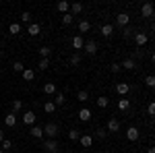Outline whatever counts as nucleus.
Wrapping results in <instances>:
<instances>
[{
	"mask_svg": "<svg viewBox=\"0 0 155 153\" xmlns=\"http://www.w3.org/2000/svg\"><path fill=\"white\" fill-rule=\"evenodd\" d=\"M79 141H81L83 147H91V145H93V137H89V135H81Z\"/></svg>",
	"mask_w": 155,
	"mask_h": 153,
	"instance_id": "15",
	"label": "nucleus"
},
{
	"mask_svg": "<svg viewBox=\"0 0 155 153\" xmlns=\"http://www.w3.org/2000/svg\"><path fill=\"white\" fill-rule=\"evenodd\" d=\"M44 110H46L48 114H54V112H56V104L50 99V101H46V104H44Z\"/></svg>",
	"mask_w": 155,
	"mask_h": 153,
	"instance_id": "22",
	"label": "nucleus"
},
{
	"mask_svg": "<svg viewBox=\"0 0 155 153\" xmlns=\"http://www.w3.org/2000/svg\"><path fill=\"white\" fill-rule=\"evenodd\" d=\"M39 54H41V58H50L52 56V50L48 46H44V48H39Z\"/></svg>",
	"mask_w": 155,
	"mask_h": 153,
	"instance_id": "28",
	"label": "nucleus"
},
{
	"mask_svg": "<svg viewBox=\"0 0 155 153\" xmlns=\"http://www.w3.org/2000/svg\"><path fill=\"white\" fill-rule=\"evenodd\" d=\"M134 42H137V46H145L149 42V35L147 33H141V31H134Z\"/></svg>",
	"mask_w": 155,
	"mask_h": 153,
	"instance_id": "5",
	"label": "nucleus"
},
{
	"mask_svg": "<svg viewBox=\"0 0 155 153\" xmlns=\"http://www.w3.org/2000/svg\"><path fill=\"white\" fill-rule=\"evenodd\" d=\"M68 8H71V4H68L66 0H60V2H58V11L62 12V15H66V12H68Z\"/></svg>",
	"mask_w": 155,
	"mask_h": 153,
	"instance_id": "21",
	"label": "nucleus"
},
{
	"mask_svg": "<svg viewBox=\"0 0 155 153\" xmlns=\"http://www.w3.org/2000/svg\"><path fill=\"white\" fill-rule=\"evenodd\" d=\"M120 130V122L116 118H110L107 120V132H118Z\"/></svg>",
	"mask_w": 155,
	"mask_h": 153,
	"instance_id": "7",
	"label": "nucleus"
},
{
	"mask_svg": "<svg viewBox=\"0 0 155 153\" xmlns=\"http://www.w3.org/2000/svg\"><path fill=\"white\" fill-rule=\"evenodd\" d=\"M39 31H41V27H39V23H29V27H27V33L29 35H39Z\"/></svg>",
	"mask_w": 155,
	"mask_h": 153,
	"instance_id": "13",
	"label": "nucleus"
},
{
	"mask_svg": "<svg viewBox=\"0 0 155 153\" xmlns=\"http://www.w3.org/2000/svg\"><path fill=\"white\" fill-rule=\"evenodd\" d=\"M71 11L74 12V15H81V12H83V4H81V2H74V4H71Z\"/></svg>",
	"mask_w": 155,
	"mask_h": 153,
	"instance_id": "26",
	"label": "nucleus"
},
{
	"mask_svg": "<svg viewBox=\"0 0 155 153\" xmlns=\"http://www.w3.org/2000/svg\"><path fill=\"white\" fill-rule=\"evenodd\" d=\"M4 124H6V126H15V124H17V114H15V112H8V114H6V116H4Z\"/></svg>",
	"mask_w": 155,
	"mask_h": 153,
	"instance_id": "10",
	"label": "nucleus"
},
{
	"mask_svg": "<svg viewBox=\"0 0 155 153\" xmlns=\"http://www.w3.org/2000/svg\"><path fill=\"white\" fill-rule=\"evenodd\" d=\"M79 62H81V56H79V54H72V56H71V64H72V66H77Z\"/></svg>",
	"mask_w": 155,
	"mask_h": 153,
	"instance_id": "38",
	"label": "nucleus"
},
{
	"mask_svg": "<svg viewBox=\"0 0 155 153\" xmlns=\"http://www.w3.org/2000/svg\"><path fill=\"white\" fill-rule=\"evenodd\" d=\"M89 29H91V23L85 21V19H81V21H79V31H81V33H87Z\"/></svg>",
	"mask_w": 155,
	"mask_h": 153,
	"instance_id": "17",
	"label": "nucleus"
},
{
	"mask_svg": "<svg viewBox=\"0 0 155 153\" xmlns=\"http://www.w3.org/2000/svg\"><path fill=\"white\" fill-rule=\"evenodd\" d=\"M44 91H46L48 95H56V93H58V91H56V85H54V83H46V85H44Z\"/></svg>",
	"mask_w": 155,
	"mask_h": 153,
	"instance_id": "19",
	"label": "nucleus"
},
{
	"mask_svg": "<svg viewBox=\"0 0 155 153\" xmlns=\"http://www.w3.org/2000/svg\"><path fill=\"white\" fill-rule=\"evenodd\" d=\"M21 110H23V101H21V99H15V101H12V112L19 114Z\"/></svg>",
	"mask_w": 155,
	"mask_h": 153,
	"instance_id": "25",
	"label": "nucleus"
},
{
	"mask_svg": "<svg viewBox=\"0 0 155 153\" xmlns=\"http://www.w3.org/2000/svg\"><path fill=\"white\" fill-rule=\"evenodd\" d=\"M77 99H79V101H87V99H89V93H87V91H79V93H77Z\"/></svg>",
	"mask_w": 155,
	"mask_h": 153,
	"instance_id": "33",
	"label": "nucleus"
},
{
	"mask_svg": "<svg viewBox=\"0 0 155 153\" xmlns=\"http://www.w3.org/2000/svg\"><path fill=\"white\" fill-rule=\"evenodd\" d=\"M147 151H149V153H155V147H149V149H147Z\"/></svg>",
	"mask_w": 155,
	"mask_h": 153,
	"instance_id": "44",
	"label": "nucleus"
},
{
	"mask_svg": "<svg viewBox=\"0 0 155 153\" xmlns=\"http://www.w3.org/2000/svg\"><path fill=\"white\" fill-rule=\"evenodd\" d=\"M145 83H147V87H151V89H155V75H147V79H145Z\"/></svg>",
	"mask_w": 155,
	"mask_h": 153,
	"instance_id": "30",
	"label": "nucleus"
},
{
	"mask_svg": "<svg viewBox=\"0 0 155 153\" xmlns=\"http://www.w3.org/2000/svg\"><path fill=\"white\" fill-rule=\"evenodd\" d=\"M12 71H15V72H21V75H23V71H25L23 62H19V60H17V62H15V64H12Z\"/></svg>",
	"mask_w": 155,
	"mask_h": 153,
	"instance_id": "31",
	"label": "nucleus"
},
{
	"mask_svg": "<svg viewBox=\"0 0 155 153\" xmlns=\"http://www.w3.org/2000/svg\"><path fill=\"white\" fill-rule=\"evenodd\" d=\"M0 153H6V151H2V149H0Z\"/></svg>",
	"mask_w": 155,
	"mask_h": 153,
	"instance_id": "48",
	"label": "nucleus"
},
{
	"mask_svg": "<svg viewBox=\"0 0 155 153\" xmlns=\"http://www.w3.org/2000/svg\"><path fill=\"white\" fill-rule=\"evenodd\" d=\"M151 29H153V33H155V23H153V27H151Z\"/></svg>",
	"mask_w": 155,
	"mask_h": 153,
	"instance_id": "47",
	"label": "nucleus"
},
{
	"mask_svg": "<svg viewBox=\"0 0 155 153\" xmlns=\"http://www.w3.org/2000/svg\"><path fill=\"white\" fill-rule=\"evenodd\" d=\"M4 141V135H2V130H0V143Z\"/></svg>",
	"mask_w": 155,
	"mask_h": 153,
	"instance_id": "45",
	"label": "nucleus"
},
{
	"mask_svg": "<svg viewBox=\"0 0 155 153\" xmlns=\"http://www.w3.org/2000/svg\"><path fill=\"white\" fill-rule=\"evenodd\" d=\"M126 139H128V141H139V128H134V126H130V128L126 130Z\"/></svg>",
	"mask_w": 155,
	"mask_h": 153,
	"instance_id": "9",
	"label": "nucleus"
},
{
	"mask_svg": "<svg viewBox=\"0 0 155 153\" xmlns=\"http://www.w3.org/2000/svg\"><path fill=\"white\" fill-rule=\"evenodd\" d=\"M141 17H145V19H151V17H155V4H151V2H145L143 6H141Z\"/></svg>",
	"mask_w": 155,
	"mask_h": 153,
	"instance_id": "1",
	"label": "nucleus"
},
{
	"mask_svg": "<svg viewBox=\"0 0 155 153\" xmlns=\"http://www.w3.org/2000/svg\"><path fill=\"white\" fill-rule=\"evenodd\" d=\"M79 137H81V135H79V130H77V128H72L71 132H68V139H71V141H79Z\"/></svg>",
	"mask_w": 155,
	"mask_h": 153,
	"instance_id": "34",
	"label": "nucleus"
},
{
	"mask_svg": "<svg viewBox=\"0 0 155 153\" xmlns=\"http://www.w3.org/2000/svg\"><path fill=\"white\" fill-rule=\"evenodd\" d=\"M37 66H39L41 71H48V68H50V58H41V60H39V64H37Z\"/></svg>",
	"mask_w": 155,
	"mask_h": 153,
	"instance_id": "29",
	"label": "nucleus"
},
{
	"mask_svg": "<svg viewBox=\"0 0 155 153\" xmlns=\"http://www.w3.org/2000/svg\"><path fill=\"white\" fill-rule=\"evenodd\" d=\"M44 149L48 153H56L58 151V143H56V139H48V141L44 143Z\"/></svg>",
	"mask_w": 155,
	"mask_h": 153,
	"instance_id": "3",
	"label": "nucleus"
},
{
	"mask_svg": "<svg viewBox=\"0 0 155 153\" xmlns=\"http://www.w3.org/2000/svg\"><path fill=\"white\" fill-rule=\"evenodd\" d=\"M120 66H122V68H126V71H134V68H137V64H134V60H124V62H122V64H120Z\"/></svg>",
	"mask_w": 155,
	"mask_h": 153,
	"instance_id": "20",
	"label": "nucleus"
},
{
	"mask_svg": "<svg viewBox=\"0 0 155 153\" xmlns=\"http://www.w3.org/2000/svg\"><path fill=\"white\" fill-rule=\"evenodd\" d=\"M122 71V66H120V64H116V62H114V64H112V72H120Z\"/></svg>",
	"mask_w": 155,
	"mask_h": 153,
	"instance_id": "43",
	"label": "nucleus"
},
{
	"mask_svg": "<svg viewBox=\"0 0 155 153\" xmlns=\"http://www.w3.org/2000/svg\"><path fill=\"white\" fill-rule=\"evenodd\" d=\"M122 33H124V37H130V35H134V31H132V29H128V27H124V29H122Z\"/></svg>",
	"mask_w": 155,
	"mask_h": 153,
	"instance_id": "41",
	"label": "nucleus"
},
{
	"mask_svg": "<svg viewBox=\"0 0 155 153\" xmlns=\"http://www.w3.org/2000/svg\"><path fill=\"white\" fill-rule=\"evenodd\" d=\"M95 135L99 137V139H104V137L107 135V130H104V128H97V132H95Z\"/></svg>",
	"mask_w": 155,
	"mask_h": 153,
	"instance_id": "42",
	"label": "nucleus"
},
{
	"mask_svg": "<svg viewBox=\"0 0 155 153\" xmlns=\"http://www.w3.org/2000/svg\"><path fill=\"white\" fill-rule=\"evenodd\" d=\"M99 33H101L104 37H110L112 33H114V25H110V23L101 25V29H99Z\"/></svg>",
	"mask_w": 155,
	"mask_h": 153,
	"instance_id": "12",
	"label": "nucleus"
},
{
	"mask_svg": "<svg viewBox=\"0 0 155 153\" xmlns=\"http://www.w3.org/2000/svg\"><path fill=\"white\" fill-rule=\"evenodd\" d=\"M8 31H11L12 35H19V33H21V25H19V23H12L11 27H8Z\"/></svg>",
	"mask_w": 155,
	"mask_h": 153,
	"instance_id": "27",
	"label": "nucleus"
},
{
	"mask_svg": "<svg viewBox=\"0 0 155 153\" xmlns=\"http://www.w3.org/2000/svg\"><path fill=\"white\" fill-rule=\"evenodd\" d=\"M83 46H85V44H83V37H81V35L72 37V48H74V50H83Z\"/></svg>",
	"mask_w": 155,
	"mask_h": 153,
	"instance_id": "16",
	"label": "nucleus"
},
{
	"mask_svg": "<svg viewBox=\"0 0 155 153\" xmlns=\"http://www.w3.org/2000/svg\"><path fill=\"white\" fill-rule=\"evenodd\" d=\"M31 137H35V139L44 137V128H41V126H33V128H31Z\"/></svg>",
	"mask_w": 155,
	"mask_h": 153,
	"instance_id": "24",
	"label": "nucleus"
},
{
	"mask_svg": "<svg viewBox=\"0 0 155 153\" xmlns=\"http://www.w3.org/2000/svg\"><path fill=\"white\" fill-rule=\"evenodd\" d=\"M151 60H153V62H155V52H153V54H151Z\"/></svg>",
	"mask_w": 155,
	"mask_h": 153,
	"instance_id": "46",
	"label": "nucleus"
},
{
	"mask_svg": "<svg viewBox=\"0 0 155 153\" xmlns=\"http://www.w3.org/2000/svg\"><path fill=\"white\" fill-rule=\"evenodd\" d=\"M128 21H130V15H126V12L116 15V23H118L120 27H126V25H128Z\"/></svg>",
	"mask_w": 155,
	"mask_h": 153,
	"instance_id": "6",
	"label": "nucleus"
},
{
	"mask_svg": "<svg viewBox=\"0 0 155 153\" xmlns=\"http://www.w3.org/2000/svg\"><path fill=\"white\" fill-rule=\"evenodd\" d=\"M0 72H2V71H0Z\"/></svg>",
	"mask_w": 155,
	"mask_h": 153,
	"instance_id": "49",
	"label": "nucleus"
},
{
	"mask_svg": "<svg viewBox=\"0 0 155 153\" xmlns=\"http://www.w3.org/2000/svg\"><path fill=\"white\" fill-rule=\"evenodd\" d=\"M147 112H149V116H155V101H151V104H149Z\"/></svg>",
	"mask_w": 155,
	"mask_h": 153,
	"instance_id": "40",
	"label": "nucleus"
},
{
	"mask_svg": "<svg viewBox=\"0 0 155 153\" xmlns=\"http://www.w3.org/2000/svg\"><path fill=\"white\" fill-rule=\"evenodd\" d=\"M44 135H48V139H56V135H58V124H56V122H48V124L44 126Z\"/></svg>",
	"mask_w": 155,
	"mask_h": 153,
	"instance_id": "2",
	"label": "nucleus"
},
{
	"mask_svg": "<svg viewBox=\"0 0 155 153\" xmlns=\"http://www.w3.org/2000/svg\"><path fill=\"white\" fill-rule=\"evenodd\" d=\"M64 101H66L64 93H56V95H54V104H56V108H58V106H62Z\"/></svg>",
	"mask_w": 155,
	"mask_h": 153,
	"instance_id": "23",
	"label": "nucleus"
},
{
	"mask_svg": "<svg viewBox=\"0 0 155 153\" xmlns=\"http://www.w3.org/2000/svg\"><path fill=\"white\" fill-rule=\"evenodd\" d=\"M12 147V143L8 141V139H4V141H2V151H6V149H11Z\"/></svg>",
	"mask_w": 155,
	"mask_h": 153,
	"instance_id": "39",
	"label": "nucleus"
},
{
	"mask_svg": "<svg viewBox=\"0 0 155 153\" xmlns=\"http://www.w3.org/2000/svg\"><path fill=\"white\" fill-rule=\"evenodd\" d=\"M21 21H23V23H31V12L25 11L23 15H21Z\"/></svg>",
	"mask_w": 155,
	"mask_h": 153,
	"instance_id": "37",
	"label": "nucleus"
},
{
	"mask_svg": "<svg viewBox=\"0 0 155 153\" xmlns=\"http://www.w3.org/2000/svg\"><path fill=\"white\" fill-rule=\"evenodd\" d=\"M35 118L37 116L31 112V110H29V112H25V114H23V122H25V124H29V126H31V124L35 126Z\"/></svg>",
	"mask_w": 155,
	"mask_h": 153,
	"instance_id": "8",
	"label": "nucleus"
},
{
	"mask_svg": "<svg viewBox=\"0 0 155 153\" xmlns=\"http://www.w3.org/2000/svg\"><path fill=\"white\" fill-rule=\"evenodd\" d=\"M118 108L124 112V110H128V108H130V101H128V99H120V101H118Z\"/></svg>",
	"mask_w": 155,
	"mask_h": 153,
	"instance_id": "32",
	"label": "nucleus"
},
{
	"mask_svg": "<svg viewBox=\"0 0 155 153\" xmlns=\"http://www.w3.org/2000/svg\"><path fill=\"white\" fill-rule=\"evenodd\" d=\"M71 23H72V15H68V12L62 15V25H71Z\"/></svg>",
	"mask_w": 155,
	"mask_h": 153,
	"instance_id": "35",
	"label": "nucleus"
},
{
	"mask_svg": "<svg viewBox=\"0 0 155 153\" xmlns=\"http://www.w3.org/2000/svg\"><path fill=\"white\" fill-rule=\"evenodd\" d=\"M107 104H110L107 97H99V99H97V106H99V108H107Z\"/></svg>",
	"mask_w": 155,
	"mask_h": 153,
	"instance_id": "36",
	"label": "nucleus"
},
{
	"mask_svg": "<svg viewBox=\"0 0 155 153\" xmlns=\"http://www.w3.org/2000/svg\"><path fill=\"white\" fill-rule=\"evenodd\" d=\"M79 120H81V122H89V120H91V110L83 108V110L79 112Z\"/></svg>",
	"mask_w": 155,
	"mask_h": 153,
	"instance_id": "14",
	"label": "nucleus"
},
{
	"mask_svg": "<svg viewBox=\"0 0 155 153\" xmlns=\"http://www.w3.org/2000/svg\"><path fill=\"white\" fill-rule=\"evenodd\" d=\"M83 50H85V54H89V56H93V54L97 52V44L93 42V39H89V42H87V44L83 46Z\"/></svg>",
	"mask_w": 155,
	"mask_h": 153,
	"instance_id": "4",
	"label": "nucleus"
},
{
	"mask_svg": "<svg viewBox=\"0 0 155 153\" xmlns=\"http://www.w3.org/2000/svg\"><path fill=\"white\" fill-rule=\"evenodd\" d=\"M23 79L25 81H33V79H35V71H33V68H25L23 71Z\"/></svg>",
	"mask_w": 155,
	"mask_h": 153,
	"instance_id": "18",
	"label": "nucleus"
},
{
	"mask_svg": "<svg viewBox=\"0 0 155 153\" xmlns=\"http://www.w3.org/2000/svg\"><path fill=\"white\" fill-rule=\"evenodd\" d=\"M128 91H130V85H128V83H118V85H116V93L118 95H126Z\"/></svg>",
	"mask_w": 155,
	"mask_h": 153,
	"instance_id": "11",
	"label": "nucleus"
}]
</instances>
